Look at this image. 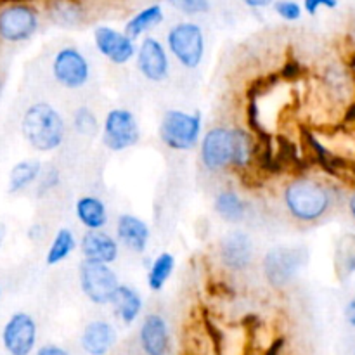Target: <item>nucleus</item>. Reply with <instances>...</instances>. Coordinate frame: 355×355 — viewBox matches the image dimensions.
I'll return each instance as SVG.
<instances>
[{
  "label": "nucleus",
  "instance_id": "nucleus-4",
  "mask_svg": "<svg viewBox=\"0 0 355 355\" xmlns=\"http://www.w3.org/2000/svg\"><path fill=\"white\" fill-rule=\"evenodd\" d=\"M307 259V250L300 248V246H272L263 255V277L272 288L284 290L304 269Z\"/></svg>",
  "mask_w": 355,
  "mask_h": 355
},
{
  "label": "nucleus",
  "instance_id": "nucleus-29",
  "mask_svg": "<svg viewBox=\"0 0 355 355\" xmlns=\"http://www.w3.org/2000/svg\"><path fill=\"white\" fill-rule=\"evenodd\" d=\"M350 236H345L336 248L335 266L336 272L342 277H349L355 272V245H349Z\"/></svg>",
  "mask_w": 355,
  "mask_h": 355
},
{
  "label": "nucleus",
  "instance_id": "nucleus-12",
  "mask_svg": "<svg viewBox=\"0 0 355 355\" xmlns=\"http://www.w3.org/2000/svg\"><path fill=\"white\" fill-rule=\"evenodd\" d=\"M94 44L97 52L107 61L116 66L127 64L137 54V45L134 38L128 37L125 31H118L114 28L101 24L94 30Z\"/></svg>",
  "mask_w": 355,
  "mask_h": 355
},
{
  "label": "nucleus",
  "instance_id": "nucleus-34",
  "mask_svg": "<svg viewBox=\"0 0 355 355\" xmlns=\"http://www.w3.org/2000/svg\"><path fill=\"white\" fill-rule=\"evenodd\" d=\"M343 314H345V321L349 322L350 328H355V298L347 302Z\"/></svg>",
  "mask_w": 355,
  "mask_h": 355
},
{
  "label": "nucleus",
  "instance_id": "nucleus-25",
  "mask_svg": "<svg viewBox=\"0 0 355 355\" xmlns=\"http://www.w3.org/2000/svg\"><path fill=\"white\" fill-rule=\"evenodd\" d=\"M44 166L38 159H24L16 163L9 175V193H19L40 179Z\"/></svg>",
  "mask_w": 355,
  "mask_h": 355
},
{
  "label": "nucleus",
  "instance_id": "nucleus-10",
  "mask_svg": "<svg viewBox=\"0 0 355 355\" xmlns=\"http://www.w3.org/2000/svg\"><path fill=\"white\" fill-rule=\"evenodd\" d=\"M52 76L61 87L68 90H78L90 80V64L80 49L62 47L52 59Z\"/></svg>",
  "mask_w": 355,
  "mask_h": 355
},
{
  "label": "nucleus",
  "instance_id": "nucleus-35",
  "mask_svg": "<svg viewBox=\"0 0 355 355\" xmlns=\"http://www.w3.org/2000/svg\"><path fill=\"white\" fill-rule=\"evenodd\" d=\"M35 355H69V354L58 345H44L40 350H37V354Z\"/></svg>",
  "mask_w": 355,
  "mask_h": 355
},
{
  "label": "nucleus",
  "instance_id": "nucleus-6",
  "mask_svg": "<svg viewBox=\"0 0 355 355\" xmlns=\"http://www.w3.org/2000/svg\"><path fill=\"white\" fill-rule=\"evenodd\" d=\"M78 283L82 293L94 305L111 304L113 295L120 286V279L110 263L92 262L85 259L78 266Z\"/></svg>",
  "mask_w": 355,
  "mask_h": 355
},
{
  "label": "nucleus",
  "instance_id": "nucleus-16",
  "mask_svg": "<svg viewBox=\"0 0 355 355\" xmlns=\"http://www.w3.org/2000/svg\"><path fill=\"white\" fill-rule=\"evenodd\" d=\"M120 243L116 238L104 232L103 229L99 231H87L80 239V252L85 260L101 263H114L120 257Z\"/></svg>",
  "mask_w": 355,
  "mask_h": 355
},
{
  "label": "nucleus",
  "instance_id": "nucleus-8",
  "mask_svg": "<svg viewBox=\"0 0 355 355\" xmlns=\"http://www.w3.org/2000/svg\"><path fill=\"white\" fill-rule=\"evenodd\" d=\"M139 141H141V127L130 110L113 107L107 111L103 121V144L110 151L121 153L137 146Z\"/></svg>",
  "mask_w": 355,
  "mask_h": 355
},
{
  "label": "nucleus",
  "instance_id": "nucleus-2",
  "mask_svg": "<svg viewBox=\"0 0 355 355\" xmlns=\"http://www.w3.org/2000/svg\"><path fill=\"white\" fill-rule=\"evenodd\" d=\"M21 132L31 148L40 153H49L64 142L66 123L54 106L49 103H35L24 111Z\"/></svg>",
  "mask_w": 355,
  "mask_h": 355
},
{
  "label": "nucleus",
  "instance_id": "nucleus-36",
  "mask_svg": "<svg viewBox=\"0 0 355 355\" xmlns=\"http://www.w3.org/2000/svg\"><path fill=\"white\" fill-rule=\"evenodd\" d=\"M241 2L250 9H263V7L272 6L276 0H241Z\"/></svg>",
  "mask_w": 355,
  "mask_h": 355
},
{
  "label": "nucleus",
  "instance_id": "nucleus-38",
  "mask_svg": "<svg viewBox=\"0 0 355 355\" xmlns=\"http://www.w3.org/2000/svg\"><path fill=\"white\" fill-rule=\"evenodd\" d=\"M349 211H350V215H352V218L355 220V191L352 194H350V198H349Z\"/></svg>",
  "mask_w": 355,
  "mask_h": 355
},
{
  "label": "nucleus",
  "instance_id": "nucleus-5",
  "mask_svg": "<svg viewBox=\"0 0 355 355\" xmlns=\"http://www.w3.org/2000/svg\"><path fill=\"white\" fill-rule=\"evenodd\" d=\"M166 49L182 68L196 69L205 58L203 28L193 21H180L166 33Z\"/></svg>",
  "mask_w": 355,
  "mask_h": 355
},
{
  "label": "nucleus",
  "instance_id": "nucleus-18",
  "mask_svg": "<svg viewBox=\"0 0 355 355\" xmlns=\"http://www.w3.org/2000/svg\"><path fill=\"white\" fill-rule=\"evenodd\" d=\"M116 329L103 319L90 321L83 328L80 345L89 355H106L116 343Z\"/></svg>",
  "mask_w": 355,
  "mask_h": 355
},
{
  "label": "nucleus",
  "instance_id": "nucleus-7",
  "mask_svg": "<svg viewBox=\"0 0 355 355\" xmlns=\"http://www.w3.org/2000/svg\"><path fill=\"white\" fill-rule=\"evenodd\" d=\"M234 128L211 127L200 141L201 165L211 173L232 168L234 165Z\"/></svg>",
  "mask_w": 355,
  "mask_h": 355
},
{
  "label": "nucleus",
  "instance_id": "nucleus-24",
  "mask_svg": "<svg viewBox=\"0 0 355 355\" xmlns=\"http://www.w3.org/2000/svg\"><path fill=\"white\" fill-rule=\"evenodd\" d=\"M173 270H175V257L170 252L159 253L148 267V274H146V283L149 290L156 293L162 291L172 277Z\"/></svg>",
  "mask_w": 355,
  "mask_h": 355
},
{
  "label": "nucleus",
  "instance_id": "nucleus-28",
  "mask_svg": "<svg viewBox=\"0 0 355 355\" xmlns=\"http://www.w3.org/2000/svg\"><path fill=\"white\" fill-rule=\"evenodd\" d=\"M73 127H75V132L78 135L92 139L97 135L101 125L99 120H97V114L89 106H78L73 113Z\"/></svg>",
  "mask_w": 355,
  "mask_h": 355
},
{
  "label": "nucleus",
  "instance_id": "nucleus-21",
  "mask_svg": "<svg viewBox=\"0 0 355 355\" xmlns=\"http://www.w3.org/2000/svg\"><path fill=\"white\" fill-rule=\"evenodd\" d=\"M47 16L58 26L75 28L85 21V9L78 0H49Z\"/></svg>",
  "mask_w": 355,
  "mask_h": 355
},
{
  "label": "nucleus",
  "instance_id": "nucleus-27",
  "mask_svg": "<svg viewBox=\"0 0 355 355\" xmlns=\"http://www.w3.org/2000/svg\"><path fill=\"white\" fill-rule=\"evenodd\" d=\"M234 165L232 168L245 170L248 168L255 158V141H253L252 134L246 132L245 128H234Z\"/></svg>",
  "mask_w": 355,
  "mask_h": 355
},
{
  "label": "nucleus",
  "instance_id": "nucleus-30",
  "mask_svg": "<svg viewBox=\"0 0 355 355\" xmlns=\"http://www.w3.org/2000/svg\"><path fill=\"white\" fill-rule=\"evenodd\" d=\"M170 7H173L179 12L186 14V16H198V14H205L210 10L211 2L210 0H166Z\"/></svg>",
  "mask_w": 355,
  "mask_h": 355
},
{
  "label": "nucleus",
  "instance_id": "nucleus-14",
  "mask_svg": "<svg viewBox=\"0 0 355 355\" xmlns=\"http://www.w3.org/2000/svg\"><path fill=\"white\" fill-rule=\"evenodd\" d=\"M218 255H220V262L225 269L232 270V272H243L245 269H248L253 260L252 238L239 229L229 231L222 238Z\"/></svg>",
  "mask_w": 355,
  "mask_h": 355
},
{
  "label": "nucleus",
  "instance_id": "nucleus-13",
  "mask_svg": "<svg viewBox=\"0 0 355 355\" xmlns=\"http://www.w3.org/2000/svg\"><path fill=\"white\" fill-rule=\"evenodd\" d=\"M2 343L10 355H30L37 343V322L26 312L10 315L2 331Z\"/></svg>",
  "mask_w": 355,
  "mask_h": 355
},
{
  "label": "nucleus",
  "instance_id": "nucleus-23",
  "mask_svg": "<svg viewBox=\"0 0 355 355\" xmlns=\"http://www.w3.org/2000/svg\"><path fill=\"white\" fill-rule=\"evenodd\" d=\"M214 210L222 220L229 224H239L246 217L245 200L232 189H224L215 196Z\"/></svg>",
  "mask_w": 355,
  "mask_h": 355
},
{
  "label": "nucleus",
  "instance_id": "nucleus-11",
  "mask_svg": "<svg viewBox=\"0 0 355 355\" xmlns=\"http://www.w3.org/2000/svg\"><path fill=\"white\" fill-rule=\"evenodd\" d=\"M135 66L139 73L151 83H162L170 75L168 49L156 37H144L137 47Z\"/></svg>",
  "mask_w": 355,
  "mask_h": 355
},
{
  "label": "nucleus",
  "instance_id": "nucleus-31",
  "mask_svg": "<svg viewBox=\"0 0 355 355\" xmlns=\"http://www.w3.org/2000/svg\"><path fill=\"white\" fill-rule=\"evenodd\" d=\"M274 12L281 17V19L288 21V23H293V21H298L302 17V12H304V7L300 6L295 0H276L272 3Z\"/></svg>",
  "mask_w": 355,
  "mask_h": 355
},
{
  "label": "nucleus",
  "instance_id": "nucleus-19",
  "mask_svg": "<svg viewBox=\"0 0 355 355\" xmlns=\"http://www.w3.org/2000/svg\"><path fill=\"white\" fill-rule=\"evenodd\" d=\"M75 215L87 231H99L107 224L106 203L94 194H85L76 200Z\"/></svg>",
  "mask_w": 355,
  "mask_h": 355
},
{
  "label": "nucleus",
  "instance_id": "nucleus-17",
  "mask_svg": "<svg viewBox=\"0 0 355 355\" xmlns=\"http://www.w3.org/2000/svg\"><path fill=\"white\" fill-rule=\"evenodd\" d=\"M139 343L146 355H166L170 350V329L165 318L148 314L139 329Z\"/></svg>",
  "mask_w": 355,
  "mask_h": 355
},
{
  "label": "nucleus",
  "instance_id": "nucleus-33",
  "mask_svg": "<svg viewBox=\"0 0 355 355\" xmlns=\"http://www.w3.org/2000/svg\"><path fill=\"white\" fill-rule=\"evenodd\" d=\"M338 0H304V10L309 16H315L319 9H336Z\"/></svg>",
  "mask_w": 355,
  "mask_h": 355
},
{
  "label": "nucleus",
  "instance_id": "nucleus-32",
  "mask_svg": "<svg viewBox=\"0 0 355 355\" xmlns=\"http://www.w3.org/2000/svg\"><path fill=\"white\" fill-rule=\"evenodd\" d=\"M59 180H61V175H59V170L55 168V166L45 168L44 172H42L40 179H38V196L54 189L59 184Z\"/></svg>",
  "mask_w": 355,
  "mask_h": 355
},
{
  "label": "nucleus",
  "instance_id": "nucleus-37",
  "mask_svg": "<svg viewBox=\"0 0 355 355\" xmlns=\"http://www.w3.org/2000/svg\"><path fill=\"white\" fill-rule=\"evenodd\" d=\"M28 238L33 239V241H38V239L44 238V225H40V224L31 225L30 231H28Z\"/></svg>",
  "mask_w": 355,
  "mask_h": 355
},
{
  "label": "nucleus",
  "instance_id": "nucleus-22",
  "mask_svg": "<svg viewBox=\"0 0 355 355\" xmlns=\"http://www.w3.org/2000/svg\"><path fill=\"white\" fill-rule=\"evenodd\" d=\"M163 19H165L163 7L159 3H151V6L141 9L127 21V24H125V33L130 38H134V40H137V38H141L148 31L158 28L163 23Z\"/></svg>",
  "mask_w": 355,
  "mask_h": 355
},
{
  "label": "nucleus",
  "instance_id": "nucleus-39",
  "mask_svg": "<svg viewBox=\"0 0 355 355\" xmlns=\"http://www.w3.org/2000/svg\"><path fill=\"white\" fill-rule=\"evenodd\" d=\"M6 234H7V229H6V225H3L2 222H0V246H2L3 239H6Z\"/></svg>",
  "mask_w": 355,
  "mask_h": 355
},
{
  "label": "nucleus",
  "instance_id": "nucleus-3",
  "mask_svg": "<svg viewBox=\"0 0 355 355\" xmlns=\"http://www.w3.org/2000/svg\"><path fill=\"white\" fill-rule=\"evenodd\" d=\"M203 120L201 113H187L182 110H168L163 113L158 127L159 141L172 151H191L201 141Z\"/></svg>",
  "mask_w": 355,
  "mask_h": 355
},
{
  "label": "nucleus",
  "instance_id": "nucleus-15",
  "mask_svg": "<svg viewBox=\"0 0 355 355\" xmlns=\"http://www.w3.org/2000/svg\"><path fill=\"white\" fill-rule=\"evenodd\" d=\"M116 239L123 248L135 255L146 253L151 239V227L144 218L134 214H121L116 218Z\"/></svg>",
  "mask_w": 355,
  "mask_h": 355
},
{
  "label": "nucleus",
  "instance_id": "nucleus-26",
  "mask_svg": "<svg viewBox=\"0 0 355 355\" xmlns=\"http://www.w3.org/2000/svg\"><path fill=\"white\" fill-rule=\"evenodd\" d=\"M76 246H78V241L75 238V232L68 227H61L55 232L54 239H52L51 246H49L47 255H45V263L49 267L59 266V263L64 262L75 252Z\"/></svg>",
  "mask_w": 355,
  "mask_h": 355
},
{
  "label": "nucleus",
  "instance_id": "nucleus-1",
  "mask_svg": "<svg viewBox=\"0 0 355 355\" xmlns=\"http://www.w3.org/2000/svg\"><path fill=\"white\" fill-rule=\"evenodd\" d=\"M283 203L293 220L300 224H315L331 210L333 194L322 180L300 175L284 186Z\"/></svg>",
  "mask_w": 355,
  "mask_h": 355
},
{
  "label": "nucleus",
  "instance_id": "nucleus-9",
  "mask_svg": "<svg viewBox=\"0 0 355 355\" xmlns=\"http://www.w3.org/2000/svg\"><path fill=\"white\" fill-rule=\"evenodd\" d=\"M40 26L38 10L30 3H9L0 9V40L21 44L33 37Z\"/></svg>",
  "mask_w": 355,
  "mask_h": 355
},
{
  "label": "nucleus",
  "instance_id": "nucleus-40",
  "mask_svg": "<svg viewBox=\"0 0 355 355\" xmlns=\"http://www.w3.org/2000/svg\"><path fill=\"white\" fill-rule=\"evenodd\" d=\"M2 90H3V76L0 73V96H2Z\"/></svg>",
  "mask_w": 355,
  "mask_h": 355
},
{
  "label": "nucleus",
  "instance_id": "nucleus-20",
  "mask_svg": "<svg viewBox=\"0 0 355 355\" xmlns=\"http://www.w3.org/2000/svg\"><path fill=\"white\" fill-rule=\"evenodd\" d=\"M142 297L137 290H134L128 284H120L116 293L113 295L111 307H113L114 315L120 319L123 324H132L142 312Z\"/></svg>",
  "mask_w": 355,
  "mask_h": 355
}]
</instances>
